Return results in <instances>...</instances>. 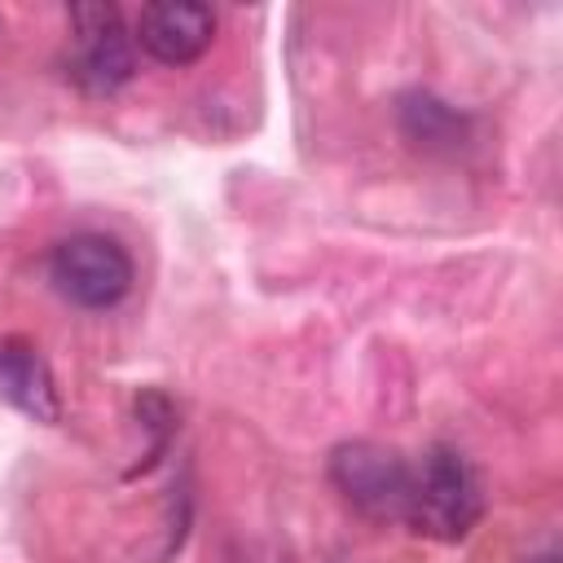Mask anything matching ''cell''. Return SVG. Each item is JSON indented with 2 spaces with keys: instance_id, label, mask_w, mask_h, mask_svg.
<instances>
[{
  "instance_id": "obj_1",
  "label": "cell",
  "mask_w": 563,
  "mask_h": 563,
  "mask_svg": "<svg viewBox=\"0 0 563 563\" xmlns=\"http://www.w3.org/2000/svg\"><path fill=\"white\" fill-rule=\"evenodd\" d=\"M479 515H484V484L475 466L449 444L427 449L422 462H413L405 523L435 541H462L479 523Z\"/></svg>"
},
{
  "instance_id": "obj_3",
  "label": "cell",
  "mask_w": 563,
  "mask_h": 563,
  "mask_svg": "<svg viewBox=\"0 0 563 563\" xmlns=\"http://www.w3.org/2000/svg\"><path fill=\"white\" fill-rule=\"evenodd\" d=\"M70 53H66V75L88 92V97H110L119 92L132 70V35L123 26V13L114 4H70Z\"/></svg>"
},
{
  "instance_id": "obj_7",
  "label": "cell",
  "mask_w": 563,
  "mask_h": 563,
  "mask_svg": "<svg viewBox=\"0 0 563 563\" xmlns=\"http://www.w3.org/2000/svg\"><path fill=\"white\" fill-rule=\"evenodd\" d=\"M396 119H400V132L431 154H457L471 141V119L431 92H405L396 106Z\"/></svg>"
},
{
  "instance_id": "obj_8",
  "label": "cell",
  "mask_w": 563,
  "mask_h": 563,
  "mask_svg": "<svg viewBox=\"0 0 563 563\" xmlns=\"http://www.w3.org/2000/svg\"><path fill=\"white\" fill-rule=\"evenodd\" d=\"M537 563H559V559H554V554H545V559H537Z\"/></svg>"
},
{
  "instance_id": "obj_5",
  "label": "cell",
  "mask_w": 563,
  "mask_h": 563,
  "mask_svg": "<svg viewBox=\"0 0 563 563\" xmlns=\"http://www.w3.org/2000/svg\"><path fill=\"white\" fill-rule=\"evenodd\" d=\"M132 40L163 66H189L211 48L216 13L198 0H158V4H145L136 13Z\"/></svg>"
},
{
  "instance_id": "obj_2",
  "label": "cell",
  "mask_w": 563,
  "mask_h": 563,
  "mask_svg": "<svg viewBox=\"0 0 563 563\" xmlns=\"http://www.w3.org/2000/svg\"><path fill=\"white\" fill-rule=\"evenodd\" d=\"M330 479L361 515L378 523H405L413 484V462L405 453L374 440H347L330 453Z\"/></svg>"
},
{
  "instance_id": "obj_6",
  "label": "cell",
  "mask_w": 563,
  "mask_h": 563,
  "mask_svg": "<svg viewBox=\"0 0 563 563\" xmlns=\"http://www.w3.org/2000/svg\"><path fill=\"white\" fill-rule=\"evenodd\" d=\"M0 396L35 422H57L62 418L53 369H48V361L40 356V347L31 339H18V334L0 339Z\"/></svg>"
},
{
  "instance_id": "obj_4",
  "label": "cell",
  "mask_w": 563,
  "mask_h": 563,
  "mask_svg": "<svg viewBox=\"0 0 563 563\" xmlns=\"http://www.w3.org/2000/svg\"><path fill=\"white\" fill-rule=\"evenodd\" d=\"M48 277L79 308H114L132 290V255L106 233H75L53 246Z\"/></svg>"
}]
</instances>
